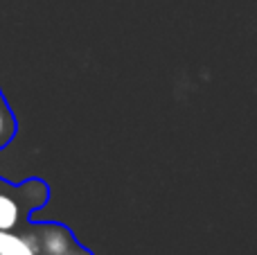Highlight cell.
Wrapping results in <instances>:
<instances>
[{"label":"cell","mask_w":257,"mask_h":255,"mask_svg":"<svg viewBox=\"0 0 257 255\" xmlns=\"http://www.w3.org/2000/svg\"><path fill=\"white\" fill-rule=\"evenodd\" d=\"M36 235H16L12 230H0V255H39Z\"/></svg>","instance_id":"6da1fadb"},{"label":"cell","mask_w":257,"mask_h":255,"mask_svg":"<svg viewBox=\"0 0 257 255\" xmlns=\"http://www.w3.org/2000/svg\"><path fill=\"white\" fill-rule=\"evenodd\" d=\"M12 131H14L12 115H9V111H7V106H5L3 97H0V145H5L9 138H12Z\"/></svg>","instance_id":"277c9868"},{"label":"cell","mask_w":257,"mask_h":255,"mask_svg":"<svg viewBox=\"0 0 257 255\" xmlns=\"http://www.w3.org/2000/svg\"><path fill=\"white\" fill-rule=\"evenodd\" d=\"M39 251L45 255H68L70 253V237L61 228H45L39 239Z\"/></svg>","instance_id":"7a4b0ae2"},{"label":"cell","mask_w":257,"mask_h":255,"mask_svg":"<svg viewBox=\"0 0 257 255\" xmlns=\"http://www.w3.org/2000/svg\"><path fill=\"white\" fill-rule=\"evenodd\" d=\"M21 221V206L14 197L0 192V230H14Z\"/></svg>","instance_id":"3957f363"}]
</instances>
